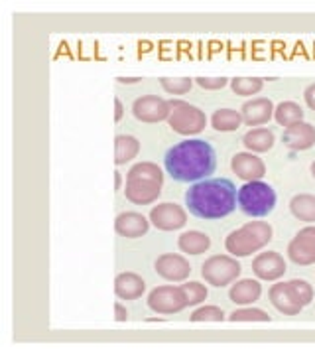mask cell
I'll use <instances>...</instances> for the list:
<instances>
[{"mask_svg":"<svg viewBox=\"0 0 315 355\" xmlns=\"http://www.w3.org/2000/svg\"><path fill=\"white\" fill-rule=\"evenodd\" d=\"M239 191L227 178H205L186 191L189 214L199 219H223L237 209Z\"/></svg>","mask_w":315,"mask_h":355,"instance_id":"1","label":"cell"},{"mask_svg":"<svg viewBox=\"0 0 315 355\" xmlns=\"http://www.w3.org/2000/svg\"><path fill=\"white\" fill-rule=\"evenodd\" d=\"M164 166L165 172L177 182H199L215 172L217 154L207 140H183L165 153Z\"/></svg>","mask_w":315,"mask_h":355,"instance_id":"2","label":"cell"},{"mask_svg":"<svg viewBox=\"0 0 315 355\" xmlns=\"http://www.w3.org/2000/svg\"><path fill=\"white\" fill-rule=\"evenodd\" d=\"M164 186V174L154 162H138L130 168L126 176L125 196L128 202L136 205H148L160 198Z\"/></svg>","mask_w":315,"mask_h":355,"instance_id":"3","label":"cell"},{"mask_svg":"<svg viewBox=\"0 0 315 355\" xmlns=\"http://www.w3.org/2000/svg\"><path fill=\"white\" fill-rule=\"evenodd\" d=\"M270 239H272V225L264 221H252L233 231L225 241V247L233 257H249L266 247Z\"/></svg>","mask_w":315,"mask_h":355,"instance_id":"4","label":"cell"},{"mask_svg":"<svg viewBox=\"0 0 315 355\" xmlns=\"http://www.w3.org/2000/svg\"><path fill=\"white\" fill-rule=\"evenodd\" d=\"M239 207L244 216L264 217L276 207V191L262 180L246 182L239 190Z\"/></svg>","mask_w":315,"mask_h":355,"instance_id":"5","label":"cell"},{"mask_svg":"<svg viewBox=\"0 0 315 355\" xmlns=\"http://www.w3.org/2000/svg\"><path fill=\"white\" fill-rule=\"evenodd\" d=\"M170 127L174 128L179 135H199L205 130L207 125V116L201 109L189 105V103L177 101L172 99L170 101V116H168Z\"/></svg>","mask_w":315,"mask_h":355,"instance_id":"6","label":"cell"},{"mask_svg":"<svg viewBox=\"0 0 315 355\" xmlns=\"http://www.w3.org/2000/svg\"><path fill=\"white\" fill-rule=\"evenodd\" d=\"M240 263L233 257H223V254H215L209 257L201 266L203 279L207 280L211 286H227L231 282L239 279Z\"/></svg>","mask_w":315,"mask_h":355,"instance_id":"7","label":"cell"},{"mask_svg":"<svg viewBox=\"0 0 315 355\" xmlns=\"http://www.w3.org/2000/svg\"><path fill=\"white\" fill-rule=\"evenodd\" d=\"M148 306L158 314H177L188 306V300L181 286H158L150 292Z\"/></svg>","mask_w":315,"mask_h":355,"instance_id":"8","label":"cell"},{"mask_svg":"<svg viewBox=\"0 0 315 355\" xmlns=\"http://www.w3.org/2000/svg\"><path fill=\"white\" fill-rule=\"evenodd\" d=\"M288 257L296 265L307 266L315 263V225L303 227L288 245Z\"/></svg>","mask_w":315,"mask_h":355,"instance_id":"9","label":"cell"},{"mask_svg":"<svg viewBox=\"0 0 315 355\" xmlns=\"http://www.w3.org/2000/svg\"><path fill=\"white\" fill-rule=\"evenodd\" d=\"M132 113L142 123H160L170 116V101H164L156 95L138 97L132 105Z\"/></svg>","mask_w":315,"mask_h":355,"instance_id":"10","label":"cell"},{"mask_svg":"<svg viewBox=\"0 0 315 355\" xmlns=\"http://www.w3.org/2000/svg\"><path fill=\"white\" fill-rule=\"evenodd\" d=\"M150 221L162 231H176L188 223V214L177 203H160L150 211Z\"/></svg>","mask_w":315,"mask_h":355,"instance_id":"11","label":"cell"},{"mask_svg":"<svg viewBox=\"0 0 315 355\" xmlns=\"http://www.w3.org/2000/svg\"><path fill=\"white\" fill-rule=\"evenodd\" d=\"M252 272L260 280H278L286 272V261L276 251H268L252 261Z\"/></svg>","mask_w":315,"mask_h":355,"instance_id":"12","label":"cell"},{"mask_svg":"<svg viewBox=\"0 0 315 355\" xmlns=\"http://www.w3.org/2000/svg\"><path fill=\"white\" fill-rule=\"evenodd\" d=\"M156 272L165 280H172V282H177V280H186L191 272V265L189 261H186L183 257L174 253H165L162 257H158L156 261Z\"/></svg>","mask_w":315,"mask_h":355,"instance_id":"13","label":"cell"},{"mask_svg":"<svg viewBox=\"0 0 315 355\" xmlns=\"http://www.w3.org/2000/svg\"><path fill=\"white\" fill-rule=\"evenodd\" d=\"M270 302L274 304L278 312L286 316H296L302 312L303 304L298 300L296 292L291 291L290 282H278L270 288Z\"/></svg>","mask_w":315,"mask_h":355,"instance_id":"14","label":"cell"},{"mask_svg":"<svg viewBox=\"0 0 315 355\" xmlns=\"http://www.w3.org/2000/svg\"><path fill=\"white\" fill-rule=\"evenodd\" d=\"M231 168H233V172H235L237 176L242 178V180H246V182H256V180L264 178L266 174L264 162H262L258 156H254V154L249 153L235 154L233 160H231Z\"/></svg>","mask_w":315,"mask_h":355,"instance_id":"15","label":"cell"},{"mask_svg":"<svg viewBox=\"0 0 315 355\" xmlns=\"http://www.w3.org/2000/svg\"><path fill=\"white\" fill-rule=\"evenodd\" d=\"M114 229L120 237H126V239H138L142 235L148 233L150 229V223L148 219L140 214H134V211H126V214H120L114 221Z\"/></svg>","mask_w":315,"mask_h":355,"instance_id":"16","label":"cell"},{"mask_svg":"<svg viewBox=\"0 0 315 355\" xmlns=\"http://www.w3.org/2000/svg\"><path fill=\"white\" fill-rule=\"evenodd\" d=\"M242 114V123L249 125V127H258V125H264L272 119L274 114V105L270 99H252L246 101L240 109Z\"/></svg>","mask_w":315,"mask_h":355,"instance_id":"17","label":"cell"},{"mask_svg":"<svg viewBox=\"0 0 315 355\" xmlns=\"http://www.w3.org/2000/svg\"><path fill=\"white\" fill-rule=\"evenodd\" d=\"M284 144L290 146L291 150H307L315 144V127L309 123H298L284 130Z\"/></svg>","mask_w":315,"mask_h":355,"instance_id":"18","label":"cell"},{"mask_svg":"<svg viewBox=\"0 0 315 355\" xmlns=\"http://www.w3.org/2000/svg\"><path fill=\"white\" fill-rule=\"evenodd\" d=\"M146 291V284L134 272H123L114 280V292L120 300H136Z\"/></svg>","mask_w":315,"mask_h":355,"instance_id":"19","label":"cell"},{"mask_svg":"<svg viewBox=\"0 0 315 355\" xmlns=\"http://www.w3.org/2000/svg\"><path fill=\"white\" fill-rule=\"evenodd\" d=\"M262 294V286L260 282L252 279L239 280L233 284V288L228 291V298L235 302V304H252L260 298Z\"/></svg>","mask_w":315,"mask_h":355,"instance_id":"20","label":"cell"},{"mask_svg":"<svg viewBox=\"0 0 315 355\" xmlns=\"http://www.w3.org/2000/svg\"><path fill=\"white\" fill-rule=\"evenodd\" d=\"M274 132L268 128H254L242 137V144L252 153H268L274 146Z\"/></svg>","mask_w":315,"mask_h":355,"instance_id":"21","label":"cell"},{"mask_svg":"<svg viewBox=\"0 0 315 355\" xmlns=\"http://www.w3.org/2000/svg\"><path fill=\"white\" fill-rule=\"evenodd\" d=\"M179 249L181 253L186 254H203L209 247H211V239L205 235V233H199V231H188L179 237Z\"/></svg>","mask_w":315,"mask_h":355,"instance_id":"22","label":"cell"},{"mask_svg":"<svg viewBox=\"0 0 315 355\" xmlns=\"http://www.w3.org/2000/svg\"><path fill=\"white\" fill-rule=\"evenodd\" d=\"M140 153V142L134 137H116L114 140V164L120 166L130 162L132 158H136Z\"/></svg>","mask_w":315,"mask_h":355,"instance_id":"23","label":"cell"},{"mask_svg":"<svg viewBox=\"0 0 315 355\" xmlns=\"http://www.w3.org/2000/svg\"><path fill=\"white\" fill-rule=\"evenodd\" d=\"M290 209L294 217H298L300 221L305 223H314L315 221V196L309 193H300L294 196L290 202Z\"/></svg>","mask_w":315,"mask_h":355,"instance_id":"24","label":"cell"},{"mask_svg":"<svg viewBox=\"0 0 315 355\" xmlns=\"http://www.w3.org/2000/svg\"><path fill=\"white\" fill-rule=\"evenodd\" d=\"M274 119H276L278 125L282 127H291V125H298L303 121V111L298 103L294 101H284L278 105L274 109Z\"/></svg>","mask_w":315,"mask_h":355,"instance_id":"25","label":"cell"},{"mask_svg":"<svg viewBox=\"0 0 315 355\" xmlns=\"http://www.w3.org/2000/svg\"><path fill=\"white\" fill-rule=\"evenodd\" d=\"M211 125L219 132H233L242 125V114L233 109H219L211 116Z\"/></svg>","mask_w":315,"mask_h":355,"instance_id":"26","label":"cell"},{"mask_svg":"<svg viewBox=\"0 0 315 355\" xmlns=\"http://www.w3.org/2000/svg\"><path fill=\"white\" fill-rule=\"evenodd\" d=\"M231 87L233 91L240 95V97H249V95H254L258 91H262L264 87V81L258 79V77H235L231 81Z\"/></svg>","mask_w":315,"mask_h":355,"instance_id":"27","label":"cell"},{"mask_svg":"<svg viewBox=\"0 0 315 355\" xmlns=\"http://www.w3.org/2000/svg\"><path fill=\"white\" fill-rule=\"evenodd\" d=\"M162 87L172 95H186L193 87V79L189 77H162L160 79Z\"/></svg>","mask_w":315,"mask_h":355,"instance_id":"28","label":"cell"},{"mask_svg":"<svg viewBox=\"0 0 315 355\" xmlns=\"http://www.w3.org/2000/svg\"><path fill=\"white\" fill-rule=\"evenodd\" d=\"M181 291L186 294V300H188V306L193 304H201L203 300L209 296V291L203 286L201 282H188L181 286Z\"/></svg>","mask_w":315,"mask_h":355,"instance_id":"29","label":"cell"},{"mask_svg":"<svg viewBox=\"0 0 315 355\" xmlns=\"http://www.w3.org/2000/svg\"><path fill=\"white\" fill-rule=\"evenodd\" d=\"M233 322H268L270 316L264 310H258V308H242V310H235L231 314Z\"/></svg>","mask_w":315,"mask_h":355,"instance_id":"30","label":"cell"},{"mask_svg":"<svg viewBox=\"0 0 315 355\" xmlns=\"http://www.w3.org/2000/svg\"><path fill=\"white\" fill-rule=\"evenodd\" d=\"M225 318L223 310L217 306H201L191 314V322H221Z\"/></svg>","mask_w":315,"mask_h":355,"instance_id":"31","label":"cell"},{"mask_svg":"<svg viewBox=\"0 0 315 355\" xmlns=\"http://www.w3.org/2000/svg\"><path fill=\"white\" fill-rule=\"evenodd\" d=\"M290 286H291V291L296 292L298 300H300L303 306H307L312 300H314V288H312V284H309V282H305V280H300V279H294L290 280Z\"/></svg>","mask_w":315,"mask_h":355,"instance_id":"32","label":"cell"},{"mask_svg":"<svg viewBox=\"0 0 315 355\" xmlns=\"http://www.w3.org/2000/svg\"><path fill=\"white\" fill-rule=\"evenodd\" d=\"M195 83L203 89H223L228 83L225 77H197Z\"/></svg>","mask_w":315,"mask_h":355,"instance_id":"33","label":"cell"},{"mask_svg":"<svg viewBox=\"0 0 315 355\" xmlns=\"http://www.w3.org/2000/svg\"><path fill=\"white\" fill-rule=\"evenodd\" d=\"M303 99H305V103H307V107H309L312 111H315V83L305 89V93H303Z\"/></svg>","mask_w":315,"mask_h":355,"instance_id":"34","label":"cell"},{"mask_svg":"<svg viewBox=\"0 0 315 355\" xmlns=\"http://www.w3.org/2000/svg\"><path fill=\"white\" fill-rule=\"evenodd\" d=\"M126 318H128V312H126L125 306L114 304V320H116V322H125Z\"/></svg>","mask_w":315,"mask_h":355,"instance_id":"35","label":"cell"},{"mask_svg":"<svg viewBox=\"0 0 315 355\" xmlns=\"http://www.w3.org/2000/svg\"><path fill=\"white\" fill-rule=\"evenodd\" d=\"M123 114H125V111H123V103H120V99H114V121L118 123V121L123 119Z\"/></svg>","mask_w":315,"mask_h":355,"instance_id":"36","label":"cell"},{"mask_svg":"<svg viewBox=\"0 0 315 355\" xmlns=\"http://www.w3.org/2000/svg\"><path fill=\"white\" fill-rule=\"evenodd\" d=\"M116 81L118 83H125V85H132V83H138L140 77H118Z\"/></svg>","mask_w":315,"mask_h":355,"instance_id":"37","label":"cell"},{"mask_svg":"<svg viewBox=\"0 0 315 355\" xmlns=\"http://www.w3.org/2000/svg\"><path fill=\"white\" fill-rule=\"evenodd\" d=\"M120 186H123V176H120V172H116L114 174V190H120Z\"/></svg>","mask_w":315,"mask_h":355,"instance_id":"38","label":"cell"},{"mask_svg":"<svg viewBox=\"0 0 315 355\" xmlns=\"http://www.w3.org/2000/svg\"><path fill=\"white\" fill-rule=\"evenodd\" d=\"M312 174H314V178H315V162L312 164Z\"/></svg>","mask_w":315,"mask_h":355,"instance_id":"39","label":"cell"}]
</instances>
